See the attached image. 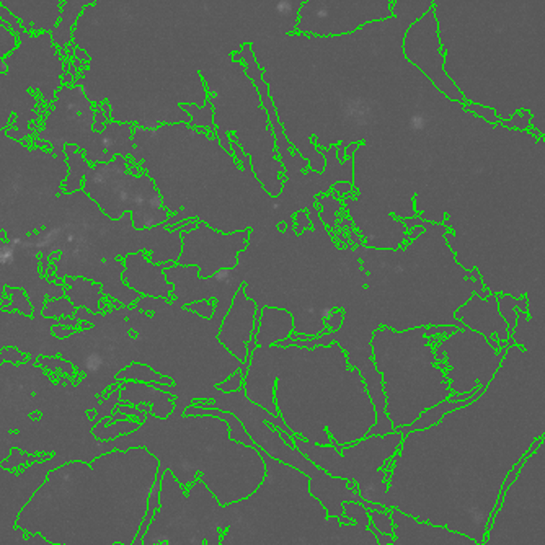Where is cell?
I'll use <instances>...</instances> for the list:
<instances>
[{"instance_id": "obj_1", "label": "cell", "mask_w": 545, "mask_h": 545, "mask_svg": "<svg viewBox=\"0 0 545 545\" xmlns=\"http://www.w3.org/2000/svg\"><path fill=\"white\" fill-rule=\"evenodd\" d=\"M459 328L453 325L415 327L397 332L394 328H377L372 335V361L382 376L385 394V413L394 431L409 426L421 415L416 404V390L426 385L449 387L443 369H439L431 337L453 335Z\"/></svg>"}, {"instance_id": "obj_2", "label": "cell", "mask_w": 545, "mask_h": 545, "mask_svg": "<svg viewBox=\"0 0 545 545\" xmlns=\"http://www.w3.org/2000/svg\"><path fill=\"white\" fill-rule=\"evenodd\" d=\"M0 18L17 34L18 46L12 54L3 57L8 71L0 73V131L8 125L10 115L17 113V126L7 134L17 139L31 136L29 121L36 120L34 106L36 98L28 88L41 92L44 101L51 103L62 87L64 66L51 33L31 31L22 27L18 18L0 3Z\"/></svg>"}, {"instance_id": "obj_3", "label": "cell", "mask_w": 545, "mask_h": 545, "mask_svg": "<svg viewBox=\"0 0 545 545\" xmlns=\"http://www.w3.org/2000/svg\"><path fill=\"white\" fill-rule=\"evenodd\" d=\"M51 113L64 122L48 115L44 127L38 132V139L48 141L57 157H62L66 144H76L92 164H106L118 154L131 155L134 126L113 120L106 122L101 132H97L93 129L95 110L82 87L64 85L59 88Z\"/></svg>"}, {"instance_id": "obj_4", "label": "cell", "mask_w": 545, "mask_h": 545, "mask_svg": "<svg viewBox=\"0 0 545 545\" xmlns=\"http://www.w3.org/2000/svg\"><path fill=\"white\" fill-rule=\"evenodd\" d=\"M83 193L95 199L101 213L111 220L131 213L132 225L139 230L167 224L171 215L150 175L146 171L129 174L127 157L120 154L106 164L85 167Z\"/></svg>"}, {"instance_id": "obj_5", "label": "cell", "mask_w": 545, "mask_h": 545, "mask_svg": "<svg viewBox=\"0 0 545 545\" xmlns=\"http://www.w3.org/2000/svg\"><path fill=\"white\" fill-rule=\"evenodd\" d=\"M292 443L317 467L337 479L355 480L366 502L384 504L390 511L387 507V477H390V469H385V464L404 443L400 431L385 436H367L355 446H345L341 453L335 446H317L299 434L292 436Z\"/></svg>"}, {"instance_id": "obj_6", "label": "cell", "mask_w": 545, "mask_h": 545, "mask_svg": "<svg viewBox=\"0 0 545 545\" xmlns=\"http://www.w3.org/2000/svg\"><path fill=\"white\" fill-rule=\"evenodd\" d=\"M181 267H198L199 278H213L215 273L234 269L239 264V255L248 247L250 229L224 234L209 224L196 222V227L181 232Z\"/></svg>"}, {"instance_id": "obj_7", "label": "cell", "mask_w": 545, "mask_h": 545, "mask_svg": "<svg viewBox=\"0 0 545 545\" xmlns=\"http://www.w3.org/2000/svg\"><path fill=\"white\" fill-rule=\"evenodd\" d=\"M97 0H0L10 13L29 31L51 33L52 41L64 51L72 41L73 24L83 10Z\"/></svg>"}, {"instance_id": "obj_8", "label": "cell", "mask_w": 545, "mask_h": 545, "mask_svg": "<svg viewBox=\"0 0 545 545\" xmlns=\"http://www.w3.org/2000/svg\"><path fill=\"white\" fill-rule=\"evenodd\" d=\"M258 307L253 299H250L245 292L243 286H240L235 292L227 313L220 323L218 340L230 355L242 361V374L247 377L250 366V351L248 341L255 337L257 330Z\"/></svg>"}, {"instance_id": "obj_9", "label": "cell", "mask_w": 545, "mask_h": 545, "mask_svg": "<svg viewBox=\"0 0 545 545\" xmlns=\"http://www.w3.org/2000/svg\"><path fill=\"white\" fill-rule=\"evenodd\" d=\"M234 59H235V62H239L240 59H242V64L245 66V72H247L250 80L253 82V85H255V88H257V92L260 95L262 106L268 113V122H269V126H271L274 141H276L278 155H279V159H281L284 170H286L284 171V175H286V178H297V176H302L304 170L309 169V160L304 159L302 155H294L291 152V144L288 142L286 132H284L281 122H279L276 108H274L271 95H269L268 83L264 82V78L262 77V72H260L257 59H255V54L252 51V46H250V44H243V46L240 48V51L234 54Z\"/></svg>"}, {"instance_id": "obj_10", "label": "cell", "mask_w": 545, "mask_h": 545, "mask_svg": "<svg viewBox=\"0 0 545 545\" xmlns=\"http://www.w3.org/2000/svg\"><path fill=\"white\" fill-rule=\"evenodd\" d=\"M122 262H125L122 281H125L127 288L139 292L144 297H171L174 286H171V283H169L165 274V268L169 264H157L150 262L149 253L146 250L129 253Z\"/></svg>"}, {"instance_id": "obj_11", "label": "cell", "mask_w": 545, "mask_h": 545, "mask_svg": "<svg viewBox=\"0 0 545 545\" xmlns=\"http://www.w3.org/2000/svg\"><path fill=\"white\" fill-rule=\"evenodd\" d=\"M120 400L129 402L132 406L144 405L149 402L152 406V415L155 418H167L175 410V397L169 392L159 390L155 385L144 384V382L126 381L120 384Z\"/></svg>"}, {"instance_id": "obj_12", "label": "cell", "mask_w": 545, "mask_h": 545, "mask_svg": "<svg viewBox=\"0 0 545 545\" xmlns=\"http://www.w3.org/2000/svg\"><path fill=\"white\" fill-rule=\"evenodd\" d=\"M66 286V297L71 299V302L77 309H87L93 313L100 312V301L103 296L100 283L82 276H67Z\"/></svg>"}, {"instance_id": "obj_13", "label": "cell", "mask_w": 545, "mask_h": 545, "mask_svg": "<svg viewBox=\"0 0 545 545\" xmlns=\"http://www.w3.org/2000/svg\"><path fill=\"white\" fill-rule=\"evenodd\" d=\"M186 416H215V418L224 420L229 425V438L235 441V443H242L250 448H257L253 443V439L250 438V434L245 430L242 421L235 416L232 411H225L219 409H211V406L204 405H190L185 410Z\"/></svg>"}, {"instance_id": "obj_14", "label": "cell", "mask_w": 545, "mask_h": 545, "mask_svg": "<svg viewBox=\"0 0 545 545\" xmlns=\"http://www.w3.org/2000/svg\"><path fill=\"white\" fill-rule=\"evenodd\" d=\"M472 402H475V400H454L449 397V399L439 402V404H436L434 406H430V409L425 410L423 413H421L418 418L413 421V423L409 425V426H402L399 431L405 438L406 434L413 433V431L428 430V428H431V426L438 425L439 421L443 420V416L451 413V411L464 409V406L472 404Z\"/></svg>"}, {"instance_id": "obj_15", "label": "cell", "mask_w": 545, "mask_h": 545, "mask_svg": "<svg viewBox=\"0 0 545 545\" xmlns=\"http://www.w3.org/2000/svg\"><path fill=\"white\" fill-rule=\"evenodd\" d=\"M64 152H66L69 159V178L64 183V193H78L80 188H83V176H85V167L88 165V160L76 144H66L64 146Z\"/></svg>"}, {"instance_id": "obj_16", "label": "cell", "mask_w": 545, "mask_h": 545, "mask_svg": "<svg viewBox=\"0 0 545 545\" xmlns=\"http://www.w3.org/2000/svg\"><path fill=\"white\" fill-rule=\"evenodd\" d=\"M126 381H136V382H144V384H171V379L167 376H162L160 372L152 369L150 366L142 364L139 361H134L131 366L125 367L120 372H116L115 382H126Z\"/></svg>"}, {"instance_id": "obj_17", "label": "cell", "mask_w": 545, "mask_h": 545, "mask_svg": "<svg viewBox=\"0 0 545 545\" xmlns=\"http://www.w3.org/2000/svg\"><path fill=\"white\" fill-rule=\"evenodd\" d=\"M111 416H106L105 420L100 421L95 428H93V436L98 439H105V441H113L120 436L134 433L136 430H139V423L132 420H116L115 423H110Z\"/></svg>"}, {"instance_id": "obj_18", "label": "cell", "mask_w": 545, "mask_h": 545, "mask_svg": "<svg viewBox=\"0 0 545 545\" xmlns=\"http://www.w3.org/2000/svg\"><path fill=\"white\" fill-rule=\"evenodd\" d=\"M181 110L185 113H188L191 116V125L196 127H203V129L214 131L215 132V125H214V108L213 103L209 100L204 103L203 106L198 108L194 105H190V103H181Z\"/></svg>"}, {"instance_id": "obj_19", "label": "cell", "mask_w": 545, "mask_h": 545, "mask_svg": "<svg viewBox=\"0 0 545 545\" xmlns=\"http://www.w3.org/2000/svg\"><path fill=\"white\" fill-rule=\"evenodd\" d=\"M77 312V307L71 302V299L67 297H59V299H48L46 304L43 307V316L44 317H52V318H61L73 316Z\"/></svg>"}, {"instance_id": "obj_20", "label": "cell", "mask_w": 545, "mask_h": 545, "mask_svg": "<svg viewBox=\"0 0 545 545\" xmlns=\"http://www.w3.org/2000/svg\"><path fill=\"white\" fill-rule=\"evenodd\" d=\"M317 203L322 204L320 219L330 229L337 227V213L341 208V203L337 196H317Z\"/></svg>"}, {"instance_id": "obj_21", "label": "cell", "mask_w": 545, "mask_h": 545, "mask_svg": "<svg viewBox=\"0 0 545 545\" xmlns=\"http://www.w3.org/2000/svg\"><path fill=\"white\" fill-rule=\"evenodd\" d=\"M369 518H371V524L374 526L377 531L382 534H387V536H394V519H392L390 511H369Z\"/></svg>"}, {"instance_id": "obj_22", "label": "cell", "mask_w": 545, "mask_h": 545, "mask_svg": "<svg viewBox=\"0 0 545 545\" xmlns=\"http://www.w3.org/2000/svg\"><path fill=\"white\" fill-rule=\"evenodd\" d=\"M18 46V38L12 29L0 22V57H7Z\"/></svg>"}, {"instance_id": "obj_23", "label": "cell", "mask_w": 545, "mask_h": 545, "mask_svg": "<svg viewBox=\"0 0 545 545\" xmlns=\"http://www.w3.org/2000/svg\"><path fill=\"white\" fill-rule=\"evenodd\" d=\"M38 364H41L43 367H49L51 371H64L67 372L69 376L76 374V369L69 361L59 360V358H39Z\"/></svg>"}, {"instance_id": "obj_24", "label": "cell", "mask_w": 545, "mask_h": 545, "mask_svg": "<svg viewBox=\"0 0 545 545\" xmlns=\"http://www.w3.org/2000/svg\"><path fill=\"white\" fill-rule=\"evenodd\" d=\"M245 381V376L242 374V371H235L230 374L227 379L219 384V390H222L224 394H232V392H239L242 389Z\"/></svg>"}, {"instance_id": "obj_25", "label": "cell", "mask_w": 545, "mask_h": 545, "mask_svg": "<svg viewBox=\"0 0 545 545\" xmlns=\"http://www.w3.org/2000/svg\"><path fill=\"white\" fill-rule=\"evenodd\" d=\"M190 309V311H193L194 313H198L199 317L203 318H211L213 317V313L215 311V302L213 301H196V302H191L190 306H186Z\"/></svg>"}, {"instance_id": "obj_26", "label": "cell", "mask_w": 545, "mask_h": 545, "mask_svg": "<svg viewBox=\"0 0 545 545\" xmlns=\"http://www.w3.org/2000/svg\"><path fill=\"white\" fill-rule=\"evenodd\" d=\"M469 111L475 113L477 116H482L483 120H487L490 122H498L500 121V116H498V111H495L493 108H488V106H480V105H475V103H469L467 106Z\"/></svg>"}, {"instance_id": "obj_27", "label": "cell", "mask_w": 545, "mask_h": 545, "mask_svg": "<svg viewBox=\"0 0 545 545\" xmlns=\"http://www.w3.org/2000/svg\"><path fill=\"white\" fill-rule=\"evenodd\" d=\"M294 222H296V232L297 234H304L307 229H311L312 225V220H311V215H309L307 211H297L296 215H294Z\"/></svg>"}, {"instance_id": "obj_28", "label": "cell", "mask_w": 545, "mask_h": 545, "mask_svg": "<svg viewBox=\"0 0 545 545\" xmlns=\"http://www.w3.org/2000/svg\"><path fill=\"white\" fill-rule=\"evenodd\" d=\"M343 318H345V312L343 311L330 312L325 318V325H327V328H330V332H337V330H340L341 325H343Z\"/></svg>"}, {"instance_id": "obj_29", "label": "cell", "mask_w": 545, "mask_h": 545, "mask_svg": "<svg viewBox=\"0 0 545 545\" xmlns=\"http://www.w3.org/2000/svg\"><path fill=\"white\" fill-rule=\"evenodd\" d=\"M521 465H523V460H519V462H518L516 465H514V467L508 472V477H507V480H504V482H503V487H502V495H500V497H502V500L504 498V495H507L508 488L511 487V483L514 482V479L518 477V472H519V469H521Z\"/></svg>"}, {"instance_id": "obj_30", "label": "cell", "mask_w": 545, "mask_h": 545, "mask_svg": "<svg viewBox=\"0 0 545 545\" xmlns=\"http://www.w3.org/2000/svg\"><path fill=\"white\" fill-rule=\"evenodd\" d=\"M367 529H369V534H374V537L377 539V542H379V545H392V544H394V536H387V534L379 532L374 526H372V524H369V526H367Z\"/></svg>"}, {"instance_id": "obj_31", "label": "cell", "mask_w": 545, "mask_h": 545, "mask_svg": "<svg viewBox=\"0 0 545 545\" xmlns=\"http://www.w3.org/2000/svg\"><path fill=\"white\" fill-rule=\"evenodd\" d=\"M23 545H64V544H56V542H51L48 541L46 537H43L41 534H31L27 541H23Z\"/></svg>"}, {"instance_id": "obj_32", "label": "cell", "mask_w": 545, "mask_h": 545, "mask_svg": "<svg viewBox=\"0 0 545 545\" xmlns=\"http://www.w3.org/2000/svg\"><path fill=\"white\" fill-rule=\"evenodd\" d=\"M333 190H335V194L338 198V194H350L353 190H355V186H353L351 181H338V183H335V186H333Z\"/></svg>"}, {"instance_id": "obj_33", "label": "cell", "mask_w": 545, "mask_h": 545, "mask_svg": "<svg viewBox=\"0 0 545 545\" xmlns=\"http://www.w3.org/2000/svg\"><path fill=\"white\" fill-rule=\"evenodd\" d=\"M52 333L56 338H67V337H72L76 332L62 328V325H52Z\"/></svg>"}, {"instance_id": "obj_34", "label": "cell", "mask_w": 545, "mask_h": 545, "mask_svg": "<svg viewBox=\"0 0 545 545\" xmlns=\"http://www.w3.org/2000/svg\"><path fill=\"white\" fill-rule=\"evenodd\" d=\"M159 545H169V542H162V544H159Z\"/></svg>"}]
</instances>
